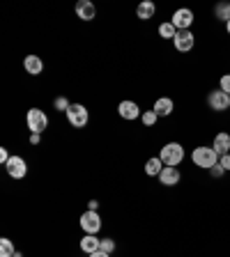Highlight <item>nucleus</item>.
I'll return each mask as SVG.
<instances>
[{"label":"nucleus","mask_w":230,"mask_h":257,"mask_svg":"<svg viewBox=\"0 0 230 257\" xmlns=\"http://www.w3.org/2000/svg\"><path fill=\"white\" fill-rule=\"evenodd\" d=\"M212 147H214V152H216L219 156L230 154V134H216V136H214V143H212Z\"/></svg>","instance_id":"nucleus-14"},{"label":"nucleus","mask_w":230,"mask_h":257,"mask_svg":"<svg viewBox=\"0 0 230 257\" xmlns=\"http://www.w3.org/2000/svg\"><path fill=\"white\" fill-rule=\"evenodd\" d=\"M12 156H10V152L5 150V147H3V150H0V163H7V161H10Z\"/></svg>","instance_id":"nucleus-28"},{"label":"nucleus","mask_w":230,"mask_h":257,"mask_svg":"<svg viewBox=\"0 0 230 257\" xmlns=\"http://www.w3.org/2000/svg\"><path fill=\"white\" fill-rule=\"evenodd\" d=\"M99 250L111 255V252L115 250V241H113V239H102V248H99Z\"/></svg>","instance_id":"nucleus-24"},{"label":"nucleus","mask_w":230,"mask_h":257,"mask_svg":"<svg viewBox=\"0 0 230 257\" xmlns=\"http://www.w3.org/2000/svg\"><path fill=\"white\" fill-rule=\"evenodd\" d=\"M161 166H164V163H161V159H159V156H155V159H150V161H147V163H145V175H147V177H159V172L164 170V168H161Z\"/></svg>","instance_id":"nucleus-18"},{"label":"nucleus","mask_w":230,"mask_h":257,"mask_svg":"<svg viewBox=\"0 0 230 257\" xmlns=\"http://www.w3.org/2000/svg\"><path fill=\"white\" fill-rule=\"evenodd\" d=\"M81 227H83L86 234H97V232L102 230V218H99V214L88 209L86 214L81 216Z\"/></svg>","instance_id":"nucleus-6"},{"label":"nucleus","mask_w":230,"mask_h":257,"mask_svg":"<svg viewBox=\"0 0 230 257\" xmlns=\"http://www.w3.org/2000/svg\"><path fill=\"white\" fill-rule=\"evenodd\" d=\"M53 106H55V110H62V112H67V110H69V106H71V103L67 101L64 96H58V99H55V103H53Z\"/></svg>","instance_id":"nucleus-23"},{"label":"nucleus","mask_w":230,"mask_h":257,"mask_svg":"<svg viewBox=\"0 0 230 257\" xmlns=\"http://www.w3.org/2000/svg\"><path fill=\"white\" fill-rule=\"evenodd\" d=\"M214 14H216V19H219V21L228 23L230 21V5H228V3H221V5H216L214 7Z\"/></svg>","instance_id":"nucleus-20"},{"label":"nucleus","mask_w":230,"mask_h":257,"mask_svg":"<svg viewBox=\"0 0 230 257\" xmlns=\"http://www.w3.org/2000/svg\"><path fill=\"white\" fill-rule=\"evenodd\" d=\"M157 117H159V115H157L155 110H145L143 112V124H145V126H155Z\"/></svg>","instance_id":"nucleus-22"},{"label":"nucleus","mask_w":230,"mask_h":257,"mask_svg":"<svg viewBox=\"0 0 230 257\" xmlns=\"http://www.w3.org/2000/svg\"><path fill=\"white\" fill-rule=\"evenodd\" d=\"M23 67H26L28 74L39 76V74H42V69H44V62H42V58H39V55H26Z\"/></svg>","instance_id":"nucleus-13"},{"label":"nucleus","mask_w":230,"mask_h":257,"mask_svg":"<svg viewBox=\"0 0 230 257\" xmlns=\"http://www.w3.org/2000/svg\"><path fill=\"white\" fill-rule=\"evenodd\" d=\"M221 156L214 152V147H196L191 154V161L196 163L198 168H205V170H209V168H214L216 163H219Z\"/></svg>","instance_id":"nucleus-2"},{"label":"nucleus","mask_w":230,"mask_h":257,"mask_svg":"<svg viewBox=\"0 0 230 257\" xmlns=\"http://www.w3.org/2000/svg\"><path fill=\"white\" fill-rule=\"evenodd\" d=\"M67 115V119H69V124L74 128H83L88 124V119H90V115H88V108L81 106V103H71L69 110L64 112Z\"/></svg>","instance_id":"nucleus-3"},{"label":"nucleus","mask_w":230,"mask_h":257,"mask_svg":"<svg viewBox=\"0 0 230 257\" xmlns=\"http://www.w3.org/2000/svg\"><path fill=\"white\" fill-rule=\"evenodd\" d=\"M207 106L212 108V110H216V112H223V110H228L230 108V94H225L223 90H212L207 94Z\"/></svg>","instance_id":"nucleus-4"},{"label":"nucleus","mask_w":230,"mask_h":257,"mask_svg":"<svg viewBox=\"0 0 230 257\" xmlns=\"http://www.w3.org/2000/svg\"><path fill=\"white\" fill-rule=\"evenodd\" d=\"M171 23L177 28V32H180V30H189V28H191V23H193V12L187 10V7L177 10L175 14H173V21Z\"/></svg>","instance_id":"nucleus-8"},{"label":"nucleus","mask_w":230,"mask_h":257,"mask_svg":"<svg viewBox=\"0 0 230 257\" xmlns=\"http://www.w3.org/2000/svg\"><path fill=\"white\" fill-rule=\"evenodd\" d=\"M118 112H120V117H124V119H138L140 117V108L136 101H122L118 106Z\"/></svg>","instance_id":"nucleus-11"},{"label":"nucleus","mask_w":230,"mask_h":257,"mask_svg":"<svg viewBox=\"0 0 230 257\" xmlns=\"http://www.w3.org/2000/svg\"><path fill=\"white\" fill-rule=\"evenodd\" d=\"M26 119H28V128H30V134H42L44 128H46V124H48L46 115H44L39 108H30Z\"/></svg>","instance_id":"nucleus-5"},{"label":"nucleus","mask_w":230,"mask_h":257,"mask_svg":"<svg viewBox=\"0 0 230 257\" xmlns=\"http://www.w3.org/2000/svg\"><path fill=\"white\" fill-rule=\"evenodd\" d=\"M209 175H212V177H216V179H219V177H223V175H225L223 166H221V163H216L214 168H209Z\"/></svg>","instance_id":"nucleus-25"},{"label":"nucleus","mask_w":230,"mask_h":257,"mask_svg":"<svg viewBox=\"0 0 230 257\" xmlns=\"http://www.w3.org/2000/svg\"><path fill=\"white\" fill-rule=\"evenodd\" d=\"M76 14H79V19H83V21H92L97 10L90 0H79V3H76Z\"/></svg>","instance_id":"nucleus-12"},{"label":"nucleus","mask_w":230,"mask_h":257,"mask_svg":"<svg viewBox=\"0 0 230 257\" xmlns=\"http://www.w3.org/2000/svg\"><path fill=\"white\" fill-rule=\"evenodd\" d=\"M12 257H21V252H14V255H12Z\"/></svg>","instance_id":"nucleus-33"},{"label":"nucleus","mask_w":230,"mask_h":257,"mask_svg":"<svg viewBox=\"0 0 230 257\" xmlns=\"http://www.w3.org/2000/svg\"><path fill=\"white\" fill-rule=\"evenodd\" d=\"M14 255V243L10 239H0V257H12Z\"/></svg>","instance_id":"nucleus-21"},{"label":"nucleus","mask_w":230,"mask_h":257,"mask_svg":"<svg viewBox=\"0 0 230 257\" xmlns=\"http://www.w3.org/2000/svg\"><path fill=\"white\" fill-rule=\"evenodd\" d=\"M5 168H7V175H10L12 179H23V177L28 175V166L21 156H12V159L5 163Z\"/></svg>","instance_id":"nucleus-7"},{"label":"nucleus","mask_w":230,"mask_h":257,"mask_svg":"<svg viewBox=\"0 0 230 257\" xmlns=\"http://www.w3.org/2000/svg\"><path fill=\"white\" fill-rule=\"evenodd\" d=\"M161 163L164 166H171V168H177L180 163L184 161V147L180 143H168L161 147V154H159Z\"/></svg>","instance_id":"nucleus-1"},{"label":"nucleus","mask_w":230,"mask_h":257,"mask_svg":"<svg viewBox=\"0 0 230 257\" xmlns=\"http://www.w3.org/2000/svg\"><path fill=\"white\" fill-rule=\"evenodd\" d=\"M180 179H182V175H180V170H177V168L166 166L164 170L159 172V182L164 184V186H175V184H180Z\"/></svg>","instance_id":"nucleus-10"},{"label":"nucleus","mask_w":230,"mask_h":257,"mask_svg":"<svg viewBox=\"0 0 230 257\" xmlns=\"http://www.w3.org/2000/svg\"><path fill=\"white\" fill-rule=\"evenodd\" d=\"M221 90H223L225 94H230V74L221 76Z\"/></svg>","instance_id":"nucleus-26"},{"label":"nucleus","mask_w":230,"mask_h":257,"mask_svg":"<svg viewBox=\"0 0 230 257\" xmlns=\"http://www.w3.org/2000/svg\"><path fill=\"white\" fill-rule=\"evenodd\" d=\"M155 12H157L155 3H152V0H143L138 5V10H136V14H138L140 21H150L152 16H155Z\"/></svg>","instance_id":"nucleus-16"},{"label":"nucleus","mask_w":230,"mask_h":257,"mask_svg":"<svg viewBox=\"0 0 230 257\" xmlns=\"http://www.w3.org/2000/svg\"><path fill=\"white\" fill-rule=\"evenodd\" d=\"M225 32H228V35H230V21L225 23Z\"/></svg>","instance_id":"nucleus-32"},{"label":"nucleus","mask_w":230,"mask_h":257,"mask_svg":"<svg viewBox=\"0 0 230 257\" xmlns=\"http://www.w3.org/2000/svg\"><path fill=\"white\" fill-rule=\"evenodd\" d=\"M175 35H177V28L173 26L171 21H168V23H161V26H159V37L161 39H175Z\"/></svg>","instance_id":"nucleus-19"},{"label":"nucleus","mask_w":230,"mask_h":257,"mask_svg":"<svg viewBox=\"0 0 230 257\" xmlns=\"http://www.w3.org/2000/svg\"><path fill=\"white\" fill-rule=\"evenodd\" d=\"M193 32L191 30H180L175 35V39H173V44H175V48L180 51V53H187V51H191L193 48Z\"/></svg>","instance_id":"nucleus-9"},{"label":"nucleus","mask_w":230,"mask_h":257,"mask_svg":"<svg viewBox=\"0 0 230 257\" xmlns=\"http://www.w3.org/2000/svg\"><path fill=\"white\" fill-rule=\"evenodd\" d=\"M102 248V239H97L95 234H86L83 239H81V250L88 252V255H92V252H97Z\"/></svg>","instance_id":"nucleus-15"},{"label":"nucleus","mask_w":230,"mask_h":257,"mask_svg":"<svg viewBox=\"0 0 230 257\" xmlns=\"http://www.w3.org/2000/svg\"><path fill=\"white\" fill-rule=\"evenodd\" d=\"M39 140H42V134H30V143L32 145H39Z\"/></svg>","instance_id":"nucleus-29"},{"label":"nucleus","mask_w":230,"mask_h":257,"mask_svg":"<svg viewBox=\"0 0 230 257\" xmlns=\"http://www.w3.org/2000/svg\"><path fill=\"white\" fill-rule=\"evenodd\" d=\"M152 110H155L157 115H161V117L171 115V112H173V99H168V96H161V99H157Z\"/></svg>","instance_id":"nucleus-17"},{"label":"nucleus","mask_w":230,"mask_h":257,"mask_svg":"<svg viewBox=\"0 0 230 257\" xmlns=\"http://www.w3.org/2000/svg\"><path fill=\"white\" fill-rule=\"evenodd\" d=\"M219 163H221V166H223V170L228 172V170H230V154H223V156H221V159H219Z\"/></svg>","instance_id":"nucleus-27"},{"label":"nucleus","mask_w":230,"mask_h":257,"mask_svg":"<svg viewBox=\"0 0 230 257\" xmlns=\"http://www.w3.org/2000/svg\"><path fill=\"white\" fill-rule=\"evenodd\" d=\"M97 207H99L97 200H90V202H88V209H90V211H97Z\"/></svg>","instance_id":"nucleus-30"},{"label":"nucleus","mask_w":230,"mask_h":257,"mask_svg":"<svg viewBox=\"0 0 230 257\" xmlns=\"http://www.w3.org/2000/svg\"><path fill=\"white\" fill-rule=\"evenodd\" d=\"M88 257H111L108 252H102V250H97V252H92V255H88Z\"/></svg>","instance_id":"nucleus-31"}]
</instances>
